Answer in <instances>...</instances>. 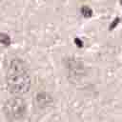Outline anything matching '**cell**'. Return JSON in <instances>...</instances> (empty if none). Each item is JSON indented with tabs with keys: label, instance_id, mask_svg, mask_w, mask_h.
Here are the masks:
<instances>
[{
	"label": "cell",
	"instance_id": "3",
	"mask_svg": "<svg viewBox=\"0 0 122 122\" xmlns=\"http://www.w3.org/2000/svg\"><path fill=\"white\" fill-rule=\"evenodd\" d=\"M10 42V37L6 34H3V33H0V43L1 44H4V45H9Z\"/></svg>",
	"mask_w": 122,
	"mask_h": 122
},
{
	"label": "cell",
	"instance_id": "2",
	"mask_svg": "<svg viewBox=\"0 0 122 122\" xmlns=\"http://www.w3.org/2000/svg\"><path fill=\"white\" fill-rule=\"evenodd\" d=\"M4 112L6 117L11 122L21 121L27 112V104L25 100L17 95L8 99L4 104Z\"/></svg>",
	"mask_w": 122,
	"mask_h": 122
},
{
	"label": "cell",
	"instance_id": "1",
	"mask_svg": "<svg viewBox=\"0 0 122 122\" xmlns=\"http://www.w3.org/2000/svg\"><path fill=\"white\" fill-rule=\"evenodd\" d=\"M8 90L13 95L21 96L30 88V74L26 63L20 58L10 60L6 74Z\"/></svg>",
	"mask_w": 122,
	"mask_h": 122
}]
</instances>
